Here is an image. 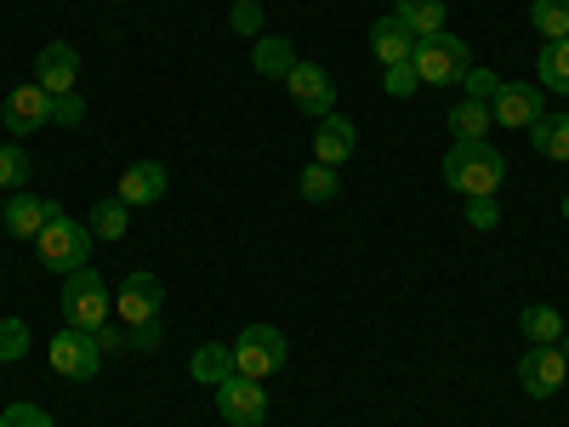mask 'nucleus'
I'll return each mask as SVG.
<instances>
[{
	"mask_svg": "<svg viewBox=\"0 0 569 427\" xmlns=\"http://www.w3.org/2000/svg\"><path fill=\"white\" fill-rule=\"evenodd\" d=\"M439 171L461 200H490L501 188V177H507V160H501V149H490V142L479 137V142H456Z\"/></svg>",
	"mask_w": 569,
	"mask_h": 427,
	"instance_id": "obj_1",
	"label": "nucleus"
},
{
	"mask_svg": "<svg viewBox=\"0 0 569 427\" xmlns=\"http://www.w3.org/2000/svg\"><path fill=\"white\" fill-rule=\"evenodd\" d=\"M109 314H114V291L103 285V274L98 268H74L63 279V319L74 330H98V325H109Z\"/></svg>",
	"mask_w": 569,
	"mask_h": 427,
	"instance_id": "obj_2",
	"label": "nucleus"
},
{
	"mask_svg": "<svg viewBox=\"0 0 569 427\" xmlns=\"http://www.w3.org/2000/svg\"><path fill=\"white\" fill-rule=\"evenodd\" d=\"M410 63H416V75H421V86H456V80H467V69H472V58H467V40L461 34H421L416 40V52H410Z\"/></svg>",
	"mask_w": 569,
	"mask_h": 427,
	"instance_id": "obj_3",
	"label": "nucleus"
},
{
	"mask_svg": "<svg viewBox=\"0 0 569 427\" xmlns=\"http://www.w3.org/2000/svg\"><path fill=\"white\" fill-rule=\"evenodd\" d=\"M40 262L46 268H52V274H74V268H86L91 262V228L86 222H74V217H52V222H46L40 228Z\"/></svg>",
	"mask_w": 569,
	"mask_h": 427,
	"instance_id": "obj_4",
	"label": "nucleus"
},
{
	"mask_svg": "<svg viewBox=\"0 0 569 427\" xmlns=\"http://www.w3.org/2000/svg\"><path fill=\"white\" fill-rule=\"evenodd\" d=\"M284 330H273V325H246L240 330V342H233V370L240 376H251V383H268L273 370H284Z\"/></svg>",
	"mask_w": 569,
	"mask_h": 427,
	"instance_id": "obj_5",
	"label": "nucleus"
},
{
	"mask_svg": "<svg viewBox=\"0 0 569 427\" xmlns=\"http://www.w3.org/2000/svg\"><path fill=\"white\" fill-rule=\"evenodd\" d=\"M46 359H52V370L69 376V383H91V376L103 370V348H98V337H91V330H74V325L58 330L52 348H46Z\"/></svg>",
	"mask_w": 569,
	"mask_h": 427,
	"instance_id": "obj_6",
	"label": "nucleus"
},
{
	"mask_svg": "<svg viewBox=\"0 0 569 427\" xmlns=\"http://www.w3.org/2000/svg\"><path fill=\"white\" fill-rule=\"evenodd\" d=\"M217 416H222L228 427H262V421H268V394H262V383H251V376L233 370L228 383H217Z\"/></svg>",
	"mask_w": 569,
	"mask_h": 427,
	"instance_id": "obj_7",
	"label": "nucleus"
},
{
	"mask_svg": "<svg viewBox=\"0 0 569 427\" xmlns=\"http://www.w3.org/2000/svg\"><path fill=\"white\" fill-rule=\"evenodd\" d=\"M160 302H166V285H160L149 268H131V274L120 279V291H114V314H120L126 325L160 319Z\"/></svg>",
	"mask_w": 569,
	"mask_h": 427,
	"instance_id": "obj_8",
	"label": "nucleus"
},
{
	"mask_svg": "<svg viewBox=\"0 0 569 427\" xmlns=\"http://www.w3.org/2000/svg\"><path fill=\"white\" fill-rule=\"evenodd\" d=\"M52 91H46V86H12L7 91V103H0V115H7V131L12 137H29V131H46V126H52Z\"/></svg>",
	"mask_w": 569,
	"mask_h": 427,
	"instance_id": "obj_9",
	"label": "nucleus"
},
{
	"mask_svg": "<svg viewBox=\"0 0 569 427\" xmlns=\"http://www.w3.org/2000/svg\"><path fill=\"white\" fill-rule=\"evenodd\" d=\"M563 376H569V359L558 354V342H541V348H530L525 359H518V388H525L530 399H552L563 388Z\"/></svg>",
	"mask_w": 569,
	"mask_h": 427,
	"instance_id": "obj_10",
	"label": "nucleus"
},
{
	"mask_svg": "<svg viewBox=\"0 0 569 427\" xmlns=\"http://www.w3.org/2000/svg\"><path fill=\"white\" fill-rule=\"evenodd\" d=\"M284 91H291L297 109H302V115H313V120L337 115V80H330L319 63H297L291 75H284Z\"/></svg>",
	"mask_w": 569,
	"mask_h": 427,
	"instance_id": "obj_11",
	"label": "nucleus"
},
{
	"mask_svg": "<svg viewBox=\"0 0 569 427\" xmlns=\"http://www.w3.org/2000/svg\"><path fill=\"white\" fill-rule=\"evenodd\" d=\"M490 115H496V126H525L530 131L547 115V91L525 86V80H501V91L490 98Z\"/></svg>",
	"mask_w": 569,
	"mask_h": 427,
	"instance_id": "obj_12",
	"label": "nucleus"
},
{
	"mask_svg": "<svg viewBox=\"0 0 569 427\" xmlns=\"http://www.w3.org/2000/svg\"><path fill=\"white\" fill-rule=\"evenodd\" d=\"M34 86H46L52 98H63V91L80 86V52H74L69 40L40 46V58H34Z\"/></svg>",
	"mask_w": 569,
	"mask_h": 427,
	"instance_id": "obj_13",
	"label": "nucleus"
},
{
	"mask_svg": "<svg viewBox=\"0 0 569 427\" xmlns=\"http://www.w3.org/2000/svg\"><path fill=\"white\" fill-rule=\"evenodd\" d=\"M52 217H63V206L58 200H40V195H23V188L7 200V211H0V222H7L12 240H40V228L52 222Z\"/></svg>",
	"mask_w": 569,
	"mask_h": 427,
	"instance_id": "obj_14",
	"label": "nucleus"
},
{
	"mask_svg": "<svg viewBox=\"0 0 569 427\" xmlns=\"http://www.w3.org/2000/svg\"><path fill=\"white\" fill-rule=\"evenodd\" d=\"M353 149H359V131H353V120H342V115H325V120L313 126V160H325V166H342Z\"/></svg>",
	"mask_w": 569,
	"mask_h": 427,
	"instance_id": "obj_15",
	"label": "nucleus"
},
{
	"mask_svg": "<svg viewBox=\"0 0 569 427\" xmlns=\"http://www.w3.org/2000/svg\"><path fill=\"white\" fill-rule=\"evenodd\" d=\"M370 52H376V63L382 69H393V63H410V52H416V34L388 12V18H376V29H370Z\"/></svg>",
	"mask_w": 569,
	"mask_h": 427,
	"instance_id": "obj_16",
	"label": "nucleus"
},
{
	"mask_svg": "<svg viewBox=\"0 0 569 427\" xmlns=\"http://www.w3.org/2000/svg\"><path fill=\"white\" fill-rule=\"evenodd\" d=\"M166 195V166L160 160H137L120 171V200L126 206H154Z\"/></svg>",
	"mask_w": 569,
	"mask_h": 427,
	"instance_id": "obj_17",
	"label": "nucleus"
},
{
	"mask_svg": "<svg viewBox=\"0 0 569 427\" xmlns=\"http://www.w3.org/2000/svg\"><path fill=\"white\" fill-rule=\"evenodd\" d=\"M251 63H257V75L262 80H284L302 58H297V46L284 40V34H257V46H251Z\"/></svg>",
	"mask_w": 569,
	"mask_h": 427,
	"instance_id": "obj_18",
	"label": "nucleus"
},
{
	"mask_svg": "<svg viewBox=\"0 0 569 427\" xmlns=\"http://www.w3.org/2000/svg\"><path fill=\"white\" fill-rule=\"evenodd\" d=\"M536 80H541V91H558V98H569V34L541 46V58H536Z\"/></svg>",
	"mask_w": 569,
	"mask_h": 427,
	"instance_id": "obj_19",
	"label": "nucleus"
},
{
	"mask_svg": "<svg viewBox=\"0 0 569 427\" xmlns=\"http://www.w3.org/2000/svg\"><path fill=\"white\" fill-rule=\"evenodd\" d=\"M188 370H194V383H206V388L228 383V376H233V342H206V348H194Z\"/></svg>",
	"mask_w": 569,
	"mask_h": 427,
	"instance_id": "obj_20",
	"label": "nucleus"
},
{
	"mask_svg": "<svg viewBox=\"0 0 569 427\" xmlns=\"http://www.w3.org/2000/svg\"><path fill=\"white\" fill-rule=\"evenodd\" d=\"M530 142H536V155L541 160H569V115H541L536 126H530Z\"/></svg>",
	"mask_w": 569,
	"mask_h": 427,
	"instance_id": "obj_21",
	"label": "nucleus"
},
{
	"mask_svg": "<svg viewBox=\"0 0 569 427\" xmlns=\"http://www.w3.org/2000/svg\"><path fill=\"white\" fill-rule=\"evenodd\" d=\"M518 330L530 337V348H541V342H563V314L547 308V302H530L525 314H518Z\"/></svg>",
	"mask_w": 569,
	"mask_h": 427,
	"instance_id": "obj_22",
	"label": "nucleus"
},
{
	"mask_svg": "<svg viewBox=\"0 0 569 427\" xmlns=\"http://www.w3.org/2000/svg\"><path fill=\"white\" fill-rule=\"evenodd\" d=\"M393 18H399L416 40H421V34H439V29H445V0H399Z\"/></svg>",
	"mask_w": 569,
	"mask_h": 427,
	"instance_id": "obj_23",
	"label": "nucleus"
},
{
	"mask_svg": "<svg viewBox=\"0 0 569 427\" xmlns=\"http://www.w3.org/2000/svg\"><path fill=\"white\" fill-rule=\"evenodd\" d=\"M91 240H126V228H131V206L114 195V200H98L91 206Z\"/></svg>",
	"mask_w": 569,
	"mask_h": 427,
	"instance_id": "obj_24",
	"label": "nucleus"
},
{
	"mask_svg": "<svg viewBox=\"0 0 569 427\" xmlns=\"http://www.w3.org/2000/svg\"><path fill=\"white\" fill-rule=\"evenodd\" d=\"M490 126H496V115H490V103H479V98H467V103L450 109V131H456V142H479Z\"/></svg>",
	"mask_w": 569,
	"mask_h": 427,
	"instance_id": "obj_25",
	"label": "nucleus"
},
{
	"mask_svg": "<svg viewBox=\"0 0 569 427\" xmlns=\"http://www.w3.org/2000/svg\"><path fill=\"white\" fill-rule=\"evenodd\" d=\"M337 195H342V177H337V166H325V160H313V166L302 171V200L325 206V200H337Z\"/></svg>",
	"mask_w": 569,
	"mask_h": 427,
	"instance_id": "obj_26",
	"label": "nucleus"
},
{
	"mask_svg": "<svg viewBox=\"0 0 569 427\" xmlns=\"http://www.w3.org/2000/svg\"><path fill=\"white\" fill-rule=\"evenodd\" d=\"M530 23L547 40H563L569 34V0H530Z\"/></svg>",
	"mask_w": 569,
	"mask_h": 427,
	"instance_id": "obj_27",
	"label": "nucleus"
},
{
	"mask_svg": "<svg viewBox=\"0 0 569 427\" xmlns=\"http://www.w3.org/2000/svg\"><path fill=\"white\" fill-rule=\"evenodd\" d=\"M23 182H29V155L18 149V142H0V188H12V195H18Z\"/></svg>",
	"mask_w": 569,
	"mask_h": 427,
	"instance_id": "obj_28",
	"label": "nucleus"
},
{
	"mask_svg": "<svg viewBox=\"0 0 569 427\" xmlns=\"http://www.w3.org/2000/svg\"><path fill=\"white\" fill-rule=\"evenodd\" d=\"M29 354V325L23 319H0V365H18Z\"/></svg>",
	"mask_w": 569,
	"mask_h": 427,
	"instance_id": "obj_29",
	"label": "nucleus"
},
{
	"mask_svg": "<svg viewBox=\"0 0 569 427\" xmlns=\"http://www.w3.org/2000/svg\"><path fill=\"white\" fill-rule=\"evenodd\" d=\"M461 86H467V98L490 103L496 91H501V75H496V69H467V80H461Z\"/></svg>",
	"mask_w": 569,
	"mask_h": 427,
	"instance_id": "obj_30",
	"label": "nucleus"
},
{
	"mask_svg": "<svg viewBox=\"0 0 569 427\" xmlns=\"http://www.w3.org/2000/svg\"><path fill=\"white\" fill-rule=\"evenodd\" d=\"M0 427H58V421L46 416L40 405H7V416H0Z\"/></svg>",
	"mask_w": 569,
	"mask_h": 427,
	"instance_id": "obj_31",
	"label": "nucleus"
},
{
	"mask_svg": "<svg viewBox=\"0 0 569 427\" xmlns=\"http://www.w3.org/2000/svg\"><path fill=\"white\" fill-rule=\"evenodd\" d=\"M382 86H388V98H410V91L421 86V75H416V63H393Z\"/></svg>",
	"mask_w": 569,
	"mask_h": 427,
	"instance_id": "obj_32",
	"label": "nucleus"
},
{
	"mask_svg": "<svg viewBox=\"0 0 569 427\" xmlns=\"http://www.w3.org/2000/svg\"><path fill=\"white\" fill-rule=\"evenodd\" d=\"M86 120V98L80 91H63V98L52 103V126H80Z\"/></svg>",
	"mask_w": 569,
	"mask_h": 427,
	"instance_id": "obj_33",
	"label": "nucleus"
},
{
	"mask_svg": "<svg viewBox=\"0 0 569 427\" xmlns=\"http://www.w3.org/2000/svg\"><path fill=\"white\" fill-rule=\"evenodd\" d=\"M467 222L479 228V234H490V228L501 222V206H496V195H490V200H467Z\"/></svg>",
	"mask_w": 569,
	"mask_h": 427,
	"instance_id": "obj_34",
	"label": "nucleus"
},
{
	"mask_svg": "<svg viewBox=\"0 0 569 427\" xmlns=\"http://www.w3.org/2000/svg\"><path fill=\"white\" fill-rule=\"evenodd\" d=\"M233 34H262V0H251V7H233Z\"/></svg>",
	"mask_w": 569,
	"mask_h": 427,
	"instance_id": "obj_35",
	"label": "nucleus"
},
{
	"mask_svg": "<svg viewBox=\"0 0 569 427\" xmlns=\"http://www.w3.org/2000/svg\"><path fill=\"white\" fill-rule=\"evenodd\" d=\"M160 337H166L160 319H149V325H131V348H137V354H154V348H160Z\"/></svg>",
	"mask_w": 569,
	"mask_h": 427,
	"instance_id": "obj_36",
	"label": "nucleus"
},
{
	"mask_svg": "<svg viewBox=\"0 0 569 427\" xmlns=\"http://www.w3.org/2000/svg\"><path fill=\"white\" fill-rule=\"evenodd\" d=\"M91 337H98V348H103V354H109V348H120V342H131L120 325H98V330H91Z\"/></svg>",
	"mask_w": 569,
	"mask_h": 427,
	"instance_id": "obj_37",
	"label": "nucleus"
},
{
	"mask_svg": "<svg viewBox=\"0 0 569 427\" xmlns=\"http://www.w3.org/2000/svg\"><path fill=\"white\" fill-rule=\"evenodd\" d=\"M558 354H563V359H569V337H563V342H558Z\"/></svg>",
	"mask_w": 569,
	"mask_h": 427,
	"instance_id": "obj_38",
	"label": "nucleus"
},
{
	"mask_svg": "<svg viewBox=\"0 0 569 427\" xmlns=\"http://www.w3.org/2000/svg\"><path fill=\"white\" fill-rule=\"evenodd\" d=\"M563 217H569V195H563Z\"/></svg>",
	"mask_w": 569,
	"mask_h": 427,
	"instance_id": "obj_39",
	"label": "nucleus"
},
{
	"mask_svg": "<svg viewBox=\"0 0 569 427\" xmlns=\"http://www.w3.org/2000/svg\"><path fill=\"white\" fill-rule=\"evenodd\" d=\"M233 7H251V0H233Z\"/></svg>",
	"mask_w": 569,
	"mask_h": 427,
	"instance_id": "obj_40",
	"label": "nucleus"
},
{
	"mask_svg": "<svg viewBox=\"0 0 569 427\" xmlns=\"http://www.w3.org/2000/svg\"><path fill=\"white\" fill-rule=\"evenodd\" d=\"M114 7H126V0H114Z\"/></svg>",
	"mask_w": 569,
	"mask_h": 427,
	"instance_id": "obj_41",
	"label": "nucleus"
}]
</instances>
